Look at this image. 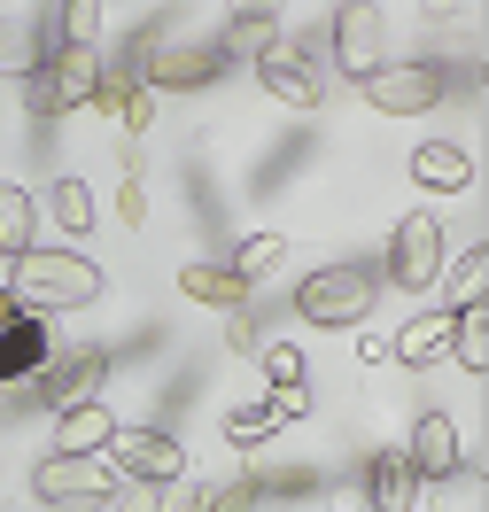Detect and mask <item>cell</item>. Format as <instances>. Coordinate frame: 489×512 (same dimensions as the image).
I'll return each mask as SVG.
<instances>
[{
	"label": "cell",
	"mask_w": 489,
	"mask_h": 512,
	"mask_svg": "<svg viewBox=\"0 0 489 512\" xmlns=\"http://www.w3.org/2000/svg\"><path fill=\"white\" fill-rule=\"evenodd\" d=\"M280 16H288V0H226V63L233 55H257V47H272L280 39Z\"/></svg>",
	"instance_id": "cell-15"
},
{
	"label": "cell",
	"mask_w": 489,
	"mask_h": 512,
	"mask_svg": "<svg viewBox=\"0 0 489 512\" xmlns=\"http://www.w3.org/2000/svg\"><path fill=\"white\" fill-rule=\"evenodd\" d=\"M420 489H427V481L412 474V458L389 450V458H373V474H365V505H373V512H412V505H420Z\"/></svg>",
	"instance_id": "cell-16"
},
{
	"label": "cell",
	"mask_w": 489,
	"mask_h": 512,
	"mask_svg": "<svg viewBox=\"0 0 489 512\" xmlns=\"http://www.w3.org/2000/svg\"><path fill=\"white\" fill-rule=\"evenodd\" d=\"M412 187L466 194L474 187V148H458V140H420V148H412Z\"/></svg>",
	"instance_id": "cell-13"
},
{
	"label": "cell",
	"mask_w": 489,
	"mask_h": 512,
	"mask_svg": "<svg viewBox=\"0 0 489 512\" xmlns=\"http://www.w3.org/2000/svg\"><path fill=\"white\" fill-rule=\"evenodd\" d=\"M443 288H451V303H443V311L482 303V288H489V249H482V241H466V249H458V264H443Z\"/></svg>",
	"instance_id": "cell-23"
},
{
	"label": "cell",
	"mask_w": 489,
	"mask_h": 512,
	"mask_svg": "<svg viewBox=\"0 0 489 512\" xmlns=\"http://www.w3.org/2000/svg\"><path fill=\"white\" fill-rule=\"evenodd\" d=\"M420 8H427V16H451V8H458V0H420Z\"/></svg>",
	"instance_id": "cell-35"
},
{
	"label": "cell",
	"mask_w": 489,
	"mask_h": 512,
	"mask_svg": "<svg viewBox=\"0 0 489 512\" xmlns=\"http://www.w3.org/2000/svg\"><path fill=\"white\" fill-rule=\"evenodd\" d=\"M39 218H55L63 233H94L101 202H94V187H86V179H55V187L39 194Z\"/></svg>",
	"instance_id": "cell-21"
},
{
	"label": "cell",
	"mask_w": 489,
	"mask_h": 512,
	"mask_svg": "<svg viewBox=\"0 0 489 512\" xmlns=\"http://www.w3.org/2000/svg\"><path fill=\"white\" fill-rule=\"evenodd\" d=\"M365 101H373L381 117H427V109L451 101V70L443 63H381L365 78Z\"/></svg>",
	"instance_id": "cell-7"
},
{
	"label": "cell",
	"mask_w": 489,
	"mask_h": 512,
	"mask_svg": "<svg viewBox=\"0 0 489 512\" xmlns=\"http://www.w3.org/2000/svg\"><path fill=\"white\" fill-rule=\"evenodd\" d=\"M179 295H187V303H210V311H249V280H241V272H226V264H187V272H179Z\"/></svg>",
	"instance_id": "cell-18"
},
{
	"label": "cell",
	"mask_w": 489,
	"mask_h": 512,
	"mask_svg": "<svg viewBox=\"0 0 489 512\" xmlns=\"http://www.w3.org/2000/svg\"><path fill=\"white\" fill-rule=\"evenodd\" d=\"M249 63H257V86H264L272 101H288V109H319L326 86H334V78H326V63L303 47V39H288V32L272 39V47H257Z\"/></svg>",
	"instance_id": "cell-5"
},
{
	"label": "cell",
	"mask_w": 489,
	"mask_h": 512,
	"mask_svg": "<svg viewBox=\"0 0 489 512\" xmlns=\"http://www.w3.org/2000/svg\"><path fill=\"white\" fill-rule=\"evenodd\" d=\"M109 435H117V412L109 404H70V412H55V458H101L109 450Z\"/></svg>",
	"instance_id": "cell-14"
},
{
	"label": "cell",
	"mask_w": 489,
	"mask_h": 512,
	"mask_svg": "<svg viewBox=\"0 0 489 512\" xmlns=\"http://www.w3.org/2000/svg\"><path fill=\"white\" fill-rule=\"evenodd\" d=\"M404 458H412V474H420V481H458V466H466L458 419L451 412H420V419H412V435H404Z\"/></svg>",
	"instance_id": "cell-12"
},
{
	"label": "cell",
	"mask_w": 489,
	"mask_h": 512,
	"mask_svg": "<svg viewBox=\"0 0 489 512\" xmlns=\"http://www.w3.org/2000/svg\"><path fill=\"white\" fill-rule=\"evenodd\" d=\"M257 365H264V381H272V388H303V350H295V342H264Z\"/></svg>",
	"instance_id": "cell-28"
},
{
	"label": "cell",
	"mask_w": 489,
	"mask_h": 512,
	"mask_svg": "<svg viewBox=\"0 0 489 512\" xmlns=\"http://www.w3.org/2000/svg\"><path fill=\"white\" fill-rule=\"evenodd\" d=\"M0 295L32 319H55V311H78L101 295V264L78 249H24L16 264H0Z\"/></svg>",
	"instance_id": "cell-1"
},
{
	"label": "cell",
	"mask_w": 489,
	"mask_h": 512,
	"mask_svg": "<svg viewBox=\"0 0 489 512\" xmlns=\"http://www.w3.org/2000/svg\"><path fill=\"white\" fill-rule=\"evenodd\" d=\"M39 55H47L39 24H24V16H0V78H32Z\"/></svg>",
	"instance_id": "cell-22"
},
{
	"label": "cell",
	"mask_w": 489,
	"mask_h": 512,
	"mask_svg": "<svg viewBox=\"0 0 489 512\" xmlns=\"http://www.w3.org/2000/svg\"><path fill=\"white\" fill-rule=\"evenodd\" d=\"M272 435H280L272 404H233V412H226V443H233V450H264Z\"/></svg>",
	"instance_id": "cell-27"
},
{
	"label": "cell",
	"mask_w": 489,
	"mask_h": 512,
	"mask_svg": "<svg viewBox=\"0 0 489 512\" xmlns=\"http://www.w3.org/2000/svg\"><path fill=\"white\" fill-rule=\"evenodd\" d=\"M358 357L365 365H389V334H358Z\"/></svg>",
	"instance_id": "cell-33"
},
{
	"label": "cell",
	"mask_w": 489,
	"mask_h": 512,
	"mask_svg": "<svg viewBox=\"0 0 489 512\" xmlns=\"http://www.w3.org/2000/svg\"><path fill=\"white\" fill-rule=\"evenodd\" d=\"M117 218L148 225V179H140V156H125V194H117Z\"/></svg>",
	"instance_id": "cell-29"
},
{
	"label": "cell",
	"mask_w": 489,
	"mask_h": 512,
	"mask_svg": "<svg viewBox=\"0 0 489 512\" xmlns=\"http://www.w3.org/2000/svg\"><path fill=\"white\" fill-rule=\"evenodd\" d=\"M24 249H39V194L0 187V264H16Z\"/></svg>",
	"instance_id": "cell-19"
},
{
	"label": "cell",
	"mask_w": 489,
	"mask_h": 512,
	"mask_svg": "<svg viewBox=\"0 0 489 512\" xmlns=\"http://www.w3.org/2000/svg\"><path fill=\"white\" fill-rule=\"evenodd\" d=\"M163 512H202V489H187V481H171V505Z\"/></svg>",
	"instance_id": "cell-34"
},
{
	"label": "cell",
	"mask_w": 489,
	"mask_h": 512,
	"mask_svg": "<svg viewBox=\"0 0 489 512\" xmlns=\"http://www.w3.org/2000/svg\"><path fill=\"white\" fill-rule=\"evenodd\" d=\"M451 357L466 365V373H489V311L482 303L451 311Z\"/></svg>",
	"instance_id": "cell-24"
},
{
	"label": "cell",
	"mask_w": 489,
	"mask_h": 512,
	"mask_svg": "<svg viewBox=\"0 0 489 512\" xmlns=\"http://www.w3.org/2000/svg\"><path fill=\"white\" fill-rule=\"evenodd\" d=\"M280 264H288V241H280V233H249V241L233 249V264H226V272H241L249 288H264V280H272Z\"/></svg>",
	"instance_id": "cell-25"
},
{
	"label": "cell",
	"mask_w": 489,
	"mask_h": 512,
	"mask_svg": "<svg viewBox=\"0 0 489 512\" xmlns=\"http://www.w3.org/2000/svg\"><path fill=\"white\" fill-rule=\"evenodd\" d=\"M101 466L125 489H171V481H187V450L171 435H156V427H117L109 450H101Z\"/></svg>",
	"instance_id": "cell-4"
},
{
	"label": "cell",
	"mask_w": 489,
	"mask_h": 512,
	"mask_svg": "<svg viewBox=\"0 0 489 512\" xmlns=\"http://www.w3.org/2000/svg\"><path fill=\"white\" fill-rule=\"evenodd\" d=\"M226 342H233L241 357H257V350H264V326H257V311H233V334H226Z\"/></svg>",
	"instance_id": "cell-32"
},
{
	"label": "cell",
	"mask_w": 489,
	"mask_h": 512,
	"mask_svg": "<svg viewBox=\"0 0 489 512\" xmlns=\"http://www.w3.org/2000/svg\"><path fill=\"white\" fill-rule=\"evenodd\" d=\"M381 63H389V16L373 0H342L334 8V78L365 86Z\"/></svg>",
	"instance_id": "cell-6"
},
{
	"label": "cell",
	"mask_w": 489,
	"mask_h": 512,
	"mask_svg": "<svg viewBox=\"0 0 489 512\" xmlns=\"http://www.w3.org/2000/svg\"><path fill=\"white\" fill-rule=\"evenodd\" d=\"M443 218L435 210H404L389 233V272H396V288H435L443 280Z\"/></svg>",
	"instance_id": "cell-10"
},
{
	"label": "cell",
	"mask_w": 489,
	"mask_h": 512,
	"mask_svg": "<svg viewBox=\"0 0 489 512\" xmlns=\"http://www.w3.org/2000/svg\"><path fill=\"white\" fill-rule=\"evenodd\" d=\"M373 295H381V280L365 264H326V272L295 280V319L303 326H365L373 319Z\"/></svg>",
	"instance_id": "cell-2"
},
{
	"label": "cell",
	"mask_w": 489,
	"mask_h": 512,
	"mask_svg": "<svg viewBox=\"0 0 489 512\" xmlns=\"http://www.w3.org/2000/svg\"><path fill=\"white\" fill-rule=\"evenodd\" d=\"M101 86V55L94 47H47L39 70L24 78V109L32 117H70V109H86Z\"/></svg>",
	"instance_id": "cell-3"
},
{
	"label": "cell",
	"mask_w": 489,
	"mask_h": 512,
	"mask_svg": "<svg viewBox=\"0 0 489 512\" xmlns=\"http://www.w3.org/2000/svg\"><path fill=\"white\" fill-rule=\"evenodd\" d=\"M202 512H257V481H233V489H202Z\"/></svg>",
	"instance_id": "cell-30"
},
{
	"label": "cell",
	"mask_w": 489,
	"mask_h": 512,
	"mask_svg": "<svg viewBox=\"0 0 489 512\" xmlns=\"http://www.w3.org/2000/svg\"><path fill=\"white\" fill-rule=\"evenodd\" d=\"M218 70H226V47L218 39H148L140 47V86H218Z\"/></svg>",
	"instance_id": "cell-8"
},
{
	"label": "cell",
	"mask_w": 489,
	"mask_h": 512,
	"mask_svg": "<svg viewBox=\"0 0 489 512\" xmlns=\"http://www.w3.org/2000/svg\"><path fill=\"white\" fill-rule=\"evenodd\" d=\"M389 357L412 365V373H420V365H443V357H451V311H420L412 326H396Z\"/></svg>",
	"instance_id": "cell-17"
},
{
	"label": "cell",
	"mask_w": 489,
	"mask_h": 512,
	"mask_svg": "<svg viewBox=\"0 0 489 512\" xmlns=\"http://www.w3.org/2000/svg\"><path fill=\"white\" fill-rule=\"evenodd\" d=\"M94 101H101V109H109L125 132H148V125H156V109H163V94H156V86H140V78H101Z\"/></svg>",
	"instance_id": "cell-20"
},
{
	"label": "cell",
	"mask_w": 489,
	"mask_h": 512,
	"mask_svg": "<svg viewBox=\"0 0 489 512\" xmlns=\"http://www.w3.org/2000/svg\"><path fill=\"white\" fill-rule=\"evenodd\" d=\"M101 381H109V350H55L32 381H24V396L47 404V412H70V404H94Z\"/></svg>",
	"instance_id": "cell-9"
},
{
	"label": "cell",
	"mask_w": 489,
	"mask_h": 512,
	"mask_svg": "<svg viewBox=\"0 0 489 512\" xmlns=\"http://www.w3.org/2000/svg\"><path fill=\"white\" fill-rule=\"evenodd\" d=\"M101 39V0H55V47H94Z\"/></svg>",
	"instance_id": "cell-26"
},
{
	"label": "cell",
	"mask_w": 489,
	"mask_h": 512,
	"mask_svg": "<svg viewBox=\"0 0 489 512\" xmlns=\"http://www.w3.org/2000/svg\"><path fill=\"white\" fill-rule=\"evenodd\" d=\"M264 404H272V419L288 427V419H311V388H272Z\"/></svg>",
	"instance_id": "cell-31"
},
{
	"label": "cell",
	"mask_w": 489,
	"mask_h": 512,
	"mask_svg": "<svg viewBox=\"0 0 489 512\" xmlns=\"http://www.w3.org/2000/svg\"><path fill=\"white\" fill-rule=\"evenodd\" d=\"M125 481L109 474L101 458H39L32 466V497L39 505H109Z\"/></svg>",
	"instance_id": "cell-11"
}]
</instances>
